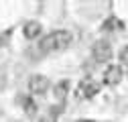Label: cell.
I'll return each instance as SVG.
<instances>
[{
  "label": "cell",
  "mask_w": 128,
  "mask_h": 122,
  "mask_svg": "<svg viewBox=\"0 0 128 122\" xmlns=\"http://www.w3.org/2000/svg\"><path fill=\"white\" fill-rule=\"evenodd\" d=\"M71 33L69 30H53L47 37H43L39 41V51L41 53H55V51H63L65 47L71 45Z\"/></svg>",
  "instance_id": "obj_1"
},
{
  "label": "cell",
  "mask_w": 128,
  "mask_h": 122,
  "mask_svg": "<svg viewBox=\"0 0 128 122\" xmlns=\"http://www.w3.org/2000/svg\"><path fill=\"white\" fill-rule=\"evenodd\" d=\"M100 90H102V86L96 82V80L84 78L82 82H79L77 90H75V98L77 100H92V98H96V96L100 94Z\"/></svg>",
  "instance_id": "obj_2"
},
{
  "label": "cell",
  "mask_w": 128,
  "mask_h": 122,
  "mask_svg": "<svg viewBox=\"0 0 128 122\" xmlns=\"http://www.w3.org/2000/svg\"><path fill=\"white\" fill-rule=\"evenodd\" d=\"M92 57L96 63H106V61L112 59V47H110V43L108 41H96L94 43V47H92Z\"/></svg>",
  "instance_id": "obj_3"
},
{
  "label": "cell",
  "mask_w": 128,
  "mask_h": 122,
  "mask_svg": "<svg viewBox=\"0 0 128 122\" xmlns=\"http://www.w3.org/2000/svg\"><path fill=\"white\" fill-rule=\"evenodd\" d=\"M47 90H49V80L41 73H35L28 78V92L35 96H45Z\"/></svg>",
  "instance_id": "obj_4"
},
{
  "label": "cell",
  "mask_w": 128,
  "mask_h": 122,
  "mask_svg": "<svg viewBox=\"0 0 128 122\" xmlns=\"http://www.w3.org/2000/svg\"><path fill=\"white\" fill-rule=\"evenodd\" d=\"M122 78H124V69H122V65H110V67L104 71V84L110 86V88L118 86V84L122 82Z\"/></svg>",
  "instance_id": "obj_5"
},
{
  "label": "cell",
  "mask_w": 128,
  "mask_h": 122,
  "mask_svg": "<svg viewBox=\"0 0 128 122\" xmlns=\"http://www.w3.org/2000/svg\"><path fill=\"white\" fill-rule=\"evenodd\" d=\"M41 33H43V24H41L39 20H28V22L24 24V28H22V35H24L26 39H37Z\"/></svg>",
  "instance_id": "obj_6"
},
{
  "label": "cell",
  "mask_w": 128,
  "mask_h": 122,
  "mask_svg": "<svg viewBox=\"0 0 128 122\" xmlns=\"http://www.w3.org/2000/svg\"><path fill=\"white\" fill-rule=\"evenodd\" d=\"M124 28V22L118 18V16H108L104 22H102V30L104 33H112V30H122Z\"/></svg>",
  "instance_id": "obj_7"
},
{
  "label": "cell",
  "mask_w": 128,
  "mask_h": 122,
  "mask_svg": "<svg viewBox=\"0 0 128 122\" xmlns=\"http://www.w3.org/2000/svg\"><path fill=\"white\" fill-rule=\"evenodd\" d=\"M67 94H69V82H67V80L57 82V84H55V88H53V96H55V100L63 102V100L67 98Z\"/></svg>",
  "instance_id": "obj_8"
},
{
  "label": "cell",
  "mask_w": 128,
  "mask_h": 122,
  "mask_svg": "<svg viewBox=\"0 0 128 122\" xmlns=\"http://www.w3.org/2000/svg\"><path fill=\"white\" fill-rule=\"evenodd\" d=\"M20 104H22V108L28 116H35L37 114V102L33 100V96H22L20 98Z\"/></svg>",
  "instance_id": "obj_9"
},
{
  "label": "cell",
  "mask_w": 128,
  "mask_h": 122,
  "mask_svg": "<svg viewBox=\"0 0 128 122\" xmlns=\"http://www.w3.org/2000/svg\"><path fill=\"white\" fill-rule=\"evenodd\" d=\"M57 116H59V108H57V106H55V108H51L49 112H47L39 122H57Z\"/></svg>",
  "instance_id": "obj_10"
},
{
  "label": "cell",
  "mask_w": 128,
  "mask_h": 122,
  "mask_svg": "<svg viewBox=\"0 0 128 122\" xmlns=\"http://www.w3.org/2000/svg\"><path fill=\"white\" fill-rule=\"evenodd\" d=\"M120 61H122L124 65H128V45H126V47L120 51Z\"/></svg>",
  "instance_id": "obj_11"
},
{
  "label": "cell",
  "mask_w": 128,
  "mask_h": 122,
  "mask_svg": "<svg viewBox=\"0 0 128 122\" xmlns=\"http://www.w3.org/2000/svg\"><path fill=\"white\" fill-rule=\"evenodd\" d=\"M75 122H96V120H88V118H84V120H75Z\"/></svg>",
  "instance_id": "obj_12"
},
{
  "label": "cell",
  "mask_w": 128,
  "mask_h": 122,
  "mask_svg": "<svg viewBox=\"0 0 128 122\" xmlns=\"http://www.w3.org/2000/svg\"><path fill=\"white\" fill-rule=\"evenodd\" d=\"M126 73H128V65H126Z\"/></svg>",
  "instance_id": "obj_13"
}]
</instances>
